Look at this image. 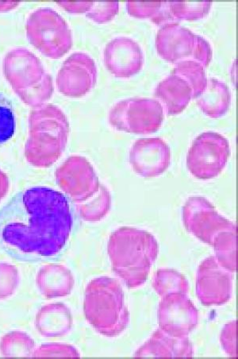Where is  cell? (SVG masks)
<instances>
[{"instance_id":"cell-1","label":"cell","mask_w":238,"mask_h":359,"mask_svg":"<svg viewBox=\"0 0 238 359\" xmlns=\"http://www.w3.org/2000/svg\"><path fill=\"white\" fill-rule=\"evenodd\" d=\"M71 226L66 197L50 188H31L0 210V244L21 258H50L64 248Z\"/></svg>"},{"instance_id":"cell-2","label":"cell","mask_w":238,"mask_h":359,"mask_svg":"<svg viewBox=\"0 0 238 359\" xmlns=\"http://www.w3.org/2000/svg\"><path fill=\"white\" fill-rule=\"evenodd\" d=\"M108 254L113 271L130 289L146 280L158 255V243L150 233L121 227L111 236Z\"/></svg>"},{"instance_id":"cell-3","label":"cell","mask_w":238,"mask_h":359,"mask_svg":"<svg viewBox=\"0 0 238 359\" xmlns=\"http://www.w3.org/2000/svg\"><path fill=\"white\" fill-rule=\"evenodd\" d=\"M83 310L95 330L106 337L121 334L128 324L122 287L115 279L100 278L88 284Z\"/></svg>"},{"instance_id":"cell-4","label":"cell","mask_w":238,"mask_h":359,"mask_svg":"<svg viewBox=\"0 0 238 359\" xmlns=\"http://www.w3.org/2000/svg\"><path fill=\"white\" fill-rule=\"evenodd\" d=\"M163 106L158 100L134 98L123 100L113 106L109 123L117 130L132 134H152L162 127Z\"/></svg>"},{"instance_id":"cell-5","label":"cell","mask_w":238,"mask_h":359,"mask_svg":"<svg viewBox=\"0 0 238 359\" xmlns=\"http://www.w3.org/2000/svg\"><path fill=\"white\" fill-rule=\"evenodd\" d=\"M230 154L229 142L224 136L214 133L201 134L189 149L188 170L200 180L216 178L224 170Z\"/></svg>"},{"instance_id":"cell-6","label":"cell","mask_w":238,"mask_h":359,"mask_svg":"<svg viewBox=\"0 0 238 359\" xmlns=\"http://www.w3.org/2000/svg\"><path fill=\"white\" fill-rule=\"evenodd\" d=\"M183 217L187 230L211 246L220 233L237 229L236 225L219 215L211 203L202 197L188 200Z\"/></svg>"},{"instance_id":"cell-7","label":"cell","mask_w":238,"mask_h":359,"mask_svg":"<svg viewBox=\"0 0 238 359\" xmlns=\"http://www.w3.org/2000/svg\"><path fill=\"white\" fill-rule=\"evenodd\" d=\"M57 179L59 188L77 203L90 199L101 185L92 165L82 157L67 160L58 170Z\"/></svg>"},{"instance_id":"cell-8","label":"cell","mask_w":238,"mask_h":359,"mask_svg":"<svg viewBox=\"0 0 238 359\" xmlns=\"http://www.w3.org/2000/svg\"><path fill=\"white\" fill-rule=\"evenodd\" d=\"M197 313L183 293L164 296L158 311L160 329L172 337H186L197 325Z\"/></svg>"},{"instance_id":"cell-9","label":"cell","mask_w":238,"mask_h":359,"mask_svg":"<svg viewBox=\"0 0 238 359\" xmlns=\"http://www.w3.org/2000/svg\"><path fill=\"white\" fill-rule=\"evenodd\" d=\"M131 167L143 177H156L163 175L171 163V149L158 137L136 140L129 155Z\"/></svg>"},{"instance_id":"cell-10","label":"cell","mask_w":238,"mask_h":359,"mask_svg":"<svg viewBox=\"0 0 238 359\" xmlns=\"http://www.w3.org/2000/svg\"><path fill=\"white\" fill-rule=\"evenodd\" d=\"M197 290L205 305L227 302L232 291V272L220 266L216 257H210L200 266Z\"/></svg>"},{"instance_id":"cell-11","label":"cell","mask_w":238,"mask_h":359,"mask_svg":"<svg viewBox=\"0 0 238 359\" xmlns=\"http://www.w3.org/2000/svg\"><path fill=\"white\" fill-rule=\"evenodd\" d=\"M200 36L177 23H167L159 29L156 46L158 55L171 63L192 60Z\"/></svg>"},{"instance_id":"cell-12","label":"cell","mask_w":238,"mask_h":359,"mask_svg":"<svg viewBox=\"0 0 238 359\" xmlns=\"http://www.w3.org/2000/svg\"><path fill=\"white\" fill-rule=\"evenodd\" d=\"M144 57L140 46L127 38L113 39L104 50L107 70L118 79H130L141 71Z\"/></svg>"},{"instance_id":"cell-13","label":"cell","mask_w":238,"mask_h":359,"mask_svg":"<svg viewBox=\"0 0 238 359\" xmlns=\"http://www.w3.org/2000/svg\"><path fill=\"white\" fill-rule=\"evenodd\" d=\"M62 79V92L69 97H80L90 92L97 82V67L93 60L86 55H77L71 58L64 69Z\"/></svg>"},{"instance_id":"cell-14","label":"cell","mask_w":238,"mask_h":359,"mask_svg":"<svg viewBox=\"0 0 238 359\" xmlns=\"http://www.w3.org/2000/svg\"><path fill=\"white\" fill-rule=\"evenodd\" d=\"M155 97L169 116H176L186 110L194 93L189 83L183 77L172 74L159 83Z\"/></svg>"},{"instance_id":"cell-15","label":"cell","mask_w":238,"mask_h":359,"mask_svg":"<svg viewBox=\"0 0 238 359\" xmlns=\"http://www.w3.org/2000/svg\"><path fill=\"white\" fill-rule=\"evenodd\" d=\"M35 327L47 338L62 337L73 326L70 309L62 303L50 304L41 308L35 318Z\"/></svg>"},{"instance_id":"cell-16","label":"cell","mask_w":238,"mask_h":359,"mask_svg":"<svg viewBox=\"0 0 238 359\" xmlns=\"http://www.w3.org/2000/svg\"><path fill=\"white\" fill-rule=\"evenodd\" d=\"M75 280L69 269L62 265L50 264L40 269L36 285L47 299L66 297L73 290Z\"/></svg>"},{"instance_id":"cell-17","label":"cell","mask_w":238,"mask_h":359,"mask_svg":"<svg viewBox=\"0 0 238 359\" xmlns=\"http://www.w3.org/2000/svg\"><path fill=\"white\" fill-rule=\"evenodd\" d=\"M192 346L188 337H172L160 329L150 341L136 353V357L189 358Z\"/></svg>"},{"instance_id":"cell-18","label":"cell","mask_w":238,"mask_h":359,"mask_svg":"<svg viewBox=\"0 0 238 359\" xmlns=\"http://www.w3.org/2000/svg\"><path fill=\"white\" fill-rule=\"evenodd\" d=\"M197 99L200 109L213 118L223 116L228 111L231 102L227 86L216 79L207 80L204 92Z\"/></svg>"},{"instance_id":"cell-19","label":"cell","mask_w":238,"mask_h":359,"mask_svg":"<svg viewBox=\"0 0 238 359\" xmlns=\"http://www.w3.org/2000/svg\"><path fill=\"white\" fill-rule=\"evenodd\" d=\"M34 350V339L23 332H10L0 339V355L5 358H31Z\"/></svg>"},{"instance_id":"cell-20","label":"cell","mask_w":238,"mask_h":359,"mask_svg":"<svg viewBox=\"0 0 238 359\" xmlns=\"http://www.w3.org/2000/svg\"><path fill=\"white\" fill-rule=\"evenodd\" d=\"M212 246L218 264L234 273L237 269V229L226 231L214 239Z\"/></svg>"},{"instance_id":"cell-21","label":"cell","mask_w":238,"mask_h":359,"mask_svg":"<svg viewBox=\"0 0 238 359\" xmlns=\"http://www.w3.org/2000/svg\"><path fill=\"white\" fill-rule=\"evenodd\" d=\"M111 208V196L104 185L90 199L79 203L78 210L83 219L94 222L102 219Z\"/></svg>"},{"instance_id":"cell-22","label":"cell","mask_w":238,"mask_h":359,"mask_svg":"<svg viewBox=\"0 0 238 359\" xmlns=\"http://www.w3.org/2000/svg\"><path fill=\"white\" fill-rule=\"evenodd\" d=\"M205 69L199 62L187 60L178 62L172 74L186 79L193 90L194 98H198L207 86Z\"/></svg>"},{"instance_id":"cell-23","label":"cell","mask_w":238,"mask_h":359,"mask_svg":"<svg viewBox=\"0 0 238 359\" xmlns=\"http://www.w3.org/2000/svg\"><path fill=\"white\" fill-rule=\"evenodd\" d=\"M211 4L209 1H169V9L172 20L195 21L206 17Z\"/></svg>"},{"instance_id":"cell-24","label":"cell","mask_w":238,"mask_h":359,"mask_svg":"<svg viewBox=\"0 0 238 359\" xmlns=\"http://www.w3.org/2000/svg\"><path fill=\"white\" fill-rule=\"evenodd\" d=\"M154 287L160 295L183 293L188 290V283L182 274L171 269H160L155 278Z\"/></svg>"},{"instance_id":"cell-25","label":"cell","mask_w":238,"mask_h":359,"mask_svg":"<svg viewBox=\"0 0 238 359\" xmlns=\"http://www.w3.org/2000/svg\"><path fill=\"white\" fill-rule=\"evenodd\" d=\"M13 106L5 95L0 93V145L8 142L15 131Z\"/></svg>"},{"instance_id":"cell-26","label":"cell","mask_w":238,"mask_h":359,"mask_svg":"<svg viewBox=\"0 0 238 359\" xmlns=\"http://www.w3.org/2000/svg\"><path fill=\"white\" fill-rule=\"evenodd\" d=\"M19 283L20 275L17 267L8 263H0V300L13 295Z\"/></svg>"},{"instance_id":"cell-27","label":"cell","mask_w":238,"mask_h":359,"mask_svg":"<svg viewBox=\"0 0 238 359\" xmlns=\"http://www.w3.org/2000/svg\"><path fill=\"white\" fill-rule=\"evenodd\" d=\"M78 351L73 346L50 343L41 345L35 349L32 358H80Z\"/></svg>"},{"instance_id":"cell-28","label":"cell","mask_w":238,"mask_h":359,"mask_svg":"<svg viewBox=\"0 0 238 359\" xmlns=\"http://www.w3.org/2000/svg\"><path fill=\"white\" fill-rule=\"evenodd\" d=\"M164 1L155 2H133L129 1L127 4V11L130 16L139 19H156L164 7Z\"/></svg>"},{"instance_id":"cell-29","label":"cell","mask_w":238,"mask_h":359,"mask_svg":"<svg viewBox=\"0 0 238 359\" xmlns=\"http://www.w3.org/2000/svg\"><path fill=\"white\" fill-rule=\"evenodd\" d=\"M118 2H93L92 8L88 11V17L95 22H110L118 14Z\"/></svg>"},{"instance_id":"cell-30","label":"cell","mask_w":238,"mask_h":359,"mask_svg":"<svg viewBox=\"0 0 238 359\" xmlns=\"http://www.w3.org/2000/svg\"><path fill=\"white\" fill-rule=\"evenodd\" d=\"M237 321L226 325L222 334V343L226 352L232 356H237L236 346Z\"/></svg>"},{"instance_id":"cell-31","label":"cell","mask_w":238,"mask_h":359,"mask_svg":"<svg viewBox=\"0 0 238 359\" xmlns=\"http://www.w3.org/2000/svg\"><path fill=\"white\" fill-rule=\"evenodd\" d=\"M9 190V181L7 176L0 172V201L8 194Z\"/></svg>"}]
</instances>
